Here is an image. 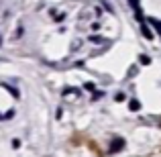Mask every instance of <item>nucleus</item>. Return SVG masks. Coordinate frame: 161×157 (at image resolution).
Segmentation results:
<instances>
[{"instance_id": "f257e3e1", "label": "nucleus", "mask_w": 161, "mask_h": 157, "mask_svg": "<svg viewBox=\"0 0 161 157\" xmlns=\"http://www.w3.org/2000/svg\"><path fill=\"white\" fill-rule=\"evenodd\" d=\"M122 147H125V141H122L120 137H116L112 143H110V153H118V151H120Z\"/></svg>"}, {"instance_id": "f03ea898", "label": "nucleus", "mask_w": 161, "mask_h": 157, "mask_svg": "<svg viewBox=\"0 0 161 157\" xmlns=\"http://www.w3.org/2000/svg\"><path fill=\"white\" fill-rule=\"evenodd\" d=\"M149 23H151V25H153V27H155V29H157V33H159V35H161V20H155V19H149Z\"/></svg>"}, {"instance_id": "7ed1b4c3", "label": "nucleus", "mask_w": 161, "mask_h": 157, "mask_svg": "<svg viewBox=\"0 0 161 157\" xmlns=\"http://www.w3.org/2000/svg\"><path fill=\"white\" fill-rule=\"evenodd\" d=\"M130 108H133V110H139V102H130Z\"/></svg>"}]
</instances>
